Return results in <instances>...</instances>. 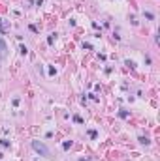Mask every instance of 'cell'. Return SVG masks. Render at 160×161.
<instances>
[{"label":"cell","instance_id":"6da1fadb","mask_svg":"<svg viewBox=\"0 0 160 161\" xmlns=\"http://www.w3.org/2000/svg\"><path fill=\"white\" fill-rule=\"evenodd\" d=\"M6 55H8V49H6V43L2 41V38H0V62L6 58Z\"/></svg>","mask_w":160,"mask_h":161},{"label":"cell","instance_id":"7a4b0ae2","mask_svg":"<svg viewBox=\"0 0 160 161\" xmlns=\"http://www.w3.org/2000/svg\"><path fill=\"white\" fill-rule=\"evenodd\" d=\"M32 146H34V148H36L38 152H42V154H44V156H47V154H49L47 150H45V148H44V146H42V144H38V142H34V144H32Z\"/></svg>","mask_w":160,"mask_h":161}]
</instances>
